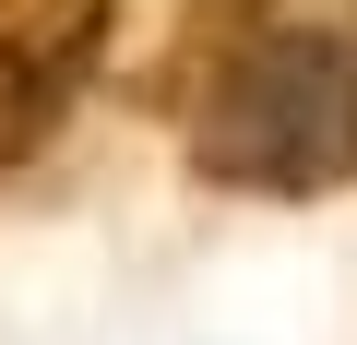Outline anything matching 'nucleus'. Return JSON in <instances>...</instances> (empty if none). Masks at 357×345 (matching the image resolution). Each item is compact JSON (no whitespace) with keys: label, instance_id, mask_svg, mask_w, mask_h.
Returning a JSON list of instances; mask_svg holds the SVG:
<instances>
[{"label":"nucleus","instance_id":"1","mask_svg":"<svg viewBox=\"0 0 357 345\" xmlns=\"http://www.w3.org/2000/svg\"><path fill=\"white\" fill-rule=\"evenodd\" d=\"M191 167L310 203L357 167V0H191L167 36Z\"/></svg>","mask_w":357,"mask_h":345},{"label":"nucleus","instance_id":"2","mask_svg":"<svg viewBox=\"0 0 357 345\" xmlns=\"http://www.w3.org/2000/svg\"><path fill=\"white\" fill-rule=\"evenodd\" d=\"M119 36V0H0V167H24Z\"/></svg>","mask_w":357,"mask_h":345}]
</instances>
